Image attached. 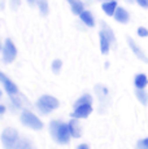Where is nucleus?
<instances>
[{
    "instance_id": "13",
    "label": "nucleus",
    "mask_w": 148,
    "mask_h": 149,
    "mask_svg": "<svg viewBox=\"0 0 148 149\" xmlns=\"http://www.w3.org/2000/svg\"><path fill=\"white\" fill-rule=\"evenodd\" d=\"M79 17H81V21L84 22L87 26H90V27L95 26V19H94L92 14H91V12H89V10H83V12L79 14Z\"/></svg>"
},
{
    "instance_id": "14",
    "label": "nucleus",
    "mask_w": 148,
    "mask_h": 149,
    "mask_svg": "<svg viewBox=\"0 0 148 149\" xmlns=\"http://www.w3.org/2000/svg\"><path fill=\"white\" fill-rule=\"evenodd\" d=\"M69 131H70V135L73 137H81V128L78 126V122L75 119H72L69 123Z\"/></svg>"
},
{
    "instance_id": "23",
    "label": "nucleus",
    "mask_w": 148,
    "mask_h": 149,
    "mask_svg": "<svg viewBox=\"0 0 148 149\" xmlns=\"http://www.w3.org/2000/svg\"><path fill=\"white\" fill-rule=\"evenodd\" d=\"M138 35L140 36V38H146V36H148V29H146V27H138Z\"/></svg>"
},
{
    "instance_id": "18",
    "label": "nucleus",
    "mask_w": 148,
    "mask_h": 149,
    "mask_svg": "<svg viewBox=\"0 0 148 149\" xmlns=\"http://www.w3.org/2000/svg\"><path fill=\"white\" fill-rule=\"evenodd\" d=\"M70 8H72V12L74 14H78V16L84 10L83 9V8H84L83 7V3H82L81 0H79V1H77V3H74V4H72V5H70Z\"/></svg>"
},
{
    "instance_id": "30",
    "label": "nucleus",
    "mask_w": 148,
    "mask_h": 149,
    "mask_svg": "<svg viewBox=\"0 0 148 149\" xmlns=\"http://www.w3.org/2000/svg\"><path fill=\"white\" fill-rule=\"evenodd\" d=\"M125 1H126V3H129V4H133V3L135 1V0H125Z\"/></svg>"
},
{
    "instance_id": "21",
    "label": "nucleus",
    "mask_w": 148,
    "mask_h": 149,
    "mask_svg": "<svg viewBox=\"0 0 148 149\" xmlns=\"http://www.w3.org/2000/svg\"><path fill=\"white\" fill-rule=\"evenodd\" d=\"M61 66H62L61 60H55V61L52 62V71L55 74H59L60 70H61Z\"/></svg>"
},
{
    "instance_id": "26",
    "label": "nucleus",
    "mask_w": 148,
    "mask_h": 149,
    "mask_svg": "<svg viewBox=\"0 0 148 149\" xmlns=\"http://www.w3.org/2000/svg\"><path fill=\"white\" fill-rule=\"evenodd\" d=\"M78 149H89V147H87L86 144H82V145H79Z\"/></svg>"
},
{
    "instance_id": "10",
    "label": "nucleus",
    "mask_w": 148,
    "mask_h": 149,
    "mask_svg": "<svg viewBox=\"0 0 148 149\" xmlns=\"http://www.w3.org/2000/svg\"><path fill=\"white\" fill-rule=\"evenodd\" d=\"M101 8L105 12L107 16H114V12L117 9V1L116 0H112V1H105L101 4Z\"/></svg>"
},
{
    "instance_id": "27",
    "label": "nucleus",
    "mask_w": 148,
    "mask_h": 149,
    "mask_svg": "<svg viewBox=\"0 0 148 149\" xmlns=\"http://www.w3.org/2000/svg\"><path fill=\"white\" fill-rule=\"evenodd\" d=\"M5 111V107H3V105H0V114H3Z\"/></svg>"
},
{
    "instance_id": "16",
    "label": "nucleus",
    "mask_w": 148,
    "mask_h": 149,
    "mask_svg": "<svg viewBox=\"0 0 148 149\" xmlns=\"http://www.w3.org/2000/svg\"><path fill=\"white\" fill-rule=\"evenodd\" d=\"M135 96H136L138 101L140 102L142 105H147V104H148V93H147L144 90H139V88H136Z\"/></svg>"
},
{
    "instance_id": "9",
    "label": "nucleus",
    "mask_w": 148,
    "mask_h": 149,
    "mask_svg": "<svg viewBox=\"0 0 148 149\" xmlns=\"http://www.w3.org/2000/svg\"><path fill=\"white\" fill-rule=\"evenodd\" d=\"M113 17H114V19L117 22H119V24H127L129 19H130L129 12H127L125 8H122V7H117V9H116L114 16Z\"/></svg>"
},
{
    "instance_id": "6",
    "label": "nucleus",
    "mask_w": 148,
    "mask_h": 149,
    "mask_svg": "<svg viewBox=\"0 0 148 149\" xmlns=\"http://www.w3.org/2000/svg\"><path fill=\"white\" fill-rule=\"evenodd\" d=\"M0 82L3 83V86H4L5 91L8 92V95H17L18 93V88H17V86L10 81L9 78H8L5 74H3L1 71H0Z\"/></svg>"
},
{
    "instance_id": "32",
    "label": "nucleus",
    "mask_w": 148,
    "mask_h": 149,
    "mask_svg": "<svg viewBox=\"0 0 148 149\" xmlns=\"http://www.w3.org/2000/svg\"><path fill=\"white\" fill-rule=\"evenodd\" d=\"M0 97H1V91H0Z\"/></svg>"
},
{
    "instance_id": "1",
    "label": "nucleus",
    "mask_w": 148,
    "mask_h": 149,
    "mask_svg": "<svg viewBox=\"0 0 148 149\" xmlns=\"http://www.w3.org/2000/svg\"><path fill=\"white\" fill-rule=\"evenodd\" d=\"M50 131L51 135H52L53 140H56L60 144H66L69 141L70 131H69V125H65V123H59L56 121H52L50 125Z\"/></svg>"
},
{
    "instance_id": "17",
    "label": "nucleus",
    "mask_w": 148,
    "mask_h": 149,
    "mask_svg": "<svg viewBox=\"0 0 148 149\" xmlns=\"http://www.w3.org/2000/svg\"><path fill=\"white\" fill-rule=\"evenodd\" d=\"M91 102H92V97H91L90 95H83V96L79 97V99L75 101L74 108L79 107V105H83V104H91Z\"/></svg>"
},
{
    "instance_id": "25",
    "label": "nucleus",
    "mask_w": 148,
    "mask_h": 149,
    "mask_svg": "<svg viewBox=\"0 0 148 149\" xmlns=\"http://www.w3.org/2000/svg\"><path fill=\"white\" fill-rule=\"evenodd\" d=\"M10 1H12V8L13 9H16V8L20 5V0H10Z\"/></svg>"
},
{
    "instance_id": "29",
    "label": "nucleus",
    "mask_w": 148,
    "mask_h": 149,
    "mask_svg": "<svg viewBox=\"0 0 148 149\" xmlns=\"http://www.w3.org/2000/svg\"><path fill=\"white\" fill-rule=\"evenodd\" d=\"M27 3H29V4H30V5H33V4H34V3H35V0H27Z\"/></svg>"
},
{
    "instance_id": "20",
    "label": "nucleus",
    "mask_w": 148,
    "mask_h": 149,
    "mask_svg": "<svg viewBox=\"0 0 148 149\" xmlns=\"http://www.w3.org/2000/svg\"><path fill=\"white\" fill-rule=\"evenodd\" d=\"M38 7H39V10L43 16H47L48 14V1L47 0H39L38 1Z\"/></svg>"
},
{
    "instance_id": "22",
    "label": "nucleus",
    "mask_w": 148,
    "mask_h": 149,
    "mask_svg": "<svg viewBox=\"0 0 148 149\" xmlns=\"http://www.w3.org/2000/svg\"><path fill=\"white\" fill-rule=\"evenodd\" d=\"M138 149H148V137L138 141Z\"/></svg>"
},
{
    "instance_id": "24",
    "label": "nucleus",
    "mask_w": 148,
    "mask_h": 149,
    "mask_svg": "<svg viewBox=\"0 0 148 149\" xmlns=\"http://www.w3.org/2000/svg\"><path fill=\"white\" fill-rule=\"evenodd\" d=\"M136 3H138L139 7L144 8V9H148V0H135Z\"/></svg>"
},
{
    "instance_id": "7",
    "label": "nucleus",
    "mask_w": 148,
    "mask_h": 149,
    "mask_svg": "<svg viewBox=\"0 0 148 149\" xmlns=\"http://www.w3.org/2000/svg\"><path fill=\"white\" fill-rule=\"evenodd\" d=\"M92 111V107L91 104H83L75 108V110L72 113L73 118H87Z\"/></svg>"
},
{
    "instance_id": "3",
    "label": "nucleus",
    "mask_w": 148,
    "mask_h": 149,
    "mask_svg": "<svg viewBox=\"0 0 148 149\" xmlns=\"http://www.w3.org/2000/svg\"><path fill=\"white\" fill-rule=\"evenodd\" d=\"M59 105H60L59 100L56 99V97L50 96V95L42 96L40 99L38 100V102H36V107H38V109L43 114H48L51 110H53V109H57Z\"/></svg>"
},
{
    "instance_id": "8",
    "label": "nucleus",
    "mask_w": 148,
    "mask_h": 149,
    "mask_svg": "<svg viewBox=\"0 0 148 149\" xmlns=\"http://www.w3.org/2000/svg\"><path fill=\"white\" fill-rule=\"evenodd\" d=\"M127 43H129V47H130V49L133 51V53L135 54V56L138 57L139 60H142L143 62H146V64H147V62H148V58H147L146 53H144L143 51L140 49V47H139V45L136 44V43L134 42L131 38H127Z\"/></svg>"
},
{
    "instance_id": "11",
    "label": "nucleus",
    "mask_w": 148,
    "mask_h": 149,
    "mask_svg": "<svg viewBox=\"0 0 148 149\" xmlns=\"http://www.w3.org/2000/svg\"><path fill=\"white\" fill-rule=\"evenodd\" d=\"M99 38H100V51L103 54H107L109 52V48H110V42L109 39L107 38V35L103 33V31H100V34H99Z\"/></svg>"
},
{
    "instance_id": "5",
    "label": "nucleus",
    "mask_w": 148,
    "mask_h": 149,
    "mask_svg": "<svg viewBox=\"0 0 148 149\" xmlns=\"http://www.w3.org/2000/svg\"><path fill=\"white\" fill-rule=\"evenodd\" d=\"M3 56H4V61L7 64L15 61L16 56H17V49L13 44V42L10 39H7L4 43V48H3Z\"/></svg>"
},
{
    "instance_id": "15",
    "label": "nucleus",
    "mask_w": 148,
    "mask_h": 149,
    "mask_svg": "<svg viewBox=\"0 0 148 149\" xmlns=\"http://www.w3.org/2000/svg\"><path fill=\"white\" fill-rule=\"evenodd\" d=\"M101 31H103L105 35H107V38L109 39V42L114 44V43H116V36H114V34H113L112 29L108 26L105 22H101Z\"/></svg>"
},
{
    "instance_id": "28",
    "label": "nucleus",
    "mask_w": 148,
    "mask_h": 149,
    "mask_svg": "<svg viewBox=\"0 0 148 149\" xmlns=\"http://www.w3.org/2000/svg\"><path fill=\"white\" fill-rule=\"evenodd\" d=\"M77 1H79V0H68V3H69L70 5L74 4V3H77Z\"/></svg>"
},
{
    "instance_id": "12",
    "label": "nucleus",
    "mask_w": 148,
    "mask_h": 149,
    "mask_svg": "<svg viewBox=\"0 0 148 149\" xmlns=\"http://www.w3.org/2000/svg\"><path fill=\"white\" fill-rule=\"evenodd\" d=\"M134 84H135V87L139 88V90H144L148 84L147 75L146 74H138V75H135V78H134Z\"/></svg>"
},
{
    "instance_id": "31",
    "label": "nucleus",
    "mask_w": 148,
    "mask_h": 149,
    "mask_svg": "<svg viewBox=\"0 0 148 149\" xmlns=\"http://www.w3.org/2000/svg\"><path fill=\"white\" fill-rule=\"evenodd\" d=\"M105 1H112V0H105Z\"/></svg>"
},
{
    "instance_id": "33",
    "label": "nucleus",
    "mask_w": 148,
    "mask_h": 149,
    "mask_svg": "<svg viewBox=\"0 0 148 149\" xmlns=\"http://www.w3.org/2000/svg\"><path fill=\"white\" fill-rule=\"evenodd\" d=\"M0 49H1V45H0Z\"/></svg>"
},
{
    "instance_id": "2",
    "label": "nucleus",
    "mask_w": 148,
    "mask_h": 149,
    "mask_svg": "<svg viewBox=\"0 0 148 149\" xmlns=\"http://www.w3.org/2000/svg\"><path fill=\"white\" fill-rule=\"evenodd\" d=\"M1 143L4 149H16L18 144V134L15 128L8 127L1 134Z\"/></svg>"
},
{
    "instance_id": "4",
    "label": "nucleus",
    "mask_w": 148,
    "mask_h": 149,
    "mask_svg": "<svg viewBox=\"0 0 148 149\" xmlns=\"http://www.w3.org/2000/svg\"><path fill=\"white\" fill-rule=\"evenodd\" d=\"M21 122L24 126L33 128V130H42L43 128V123L39 121L38 117L34 116L31 111H24L21 114Z\"/></svg>"
},
{
    "instance_id": "19",
    "label": "nucleus",
    "mask_w": 148,
    "mask_h": 149,
    "mask_svg": "<svg viewBox=\"0 0 148 149\" xmlns=\"http://www.w3.org/2000/svg\"><path fill=\"white\" fill-rule=\"evenodd\" d=\"M16 149H35V148L33 147V144H31L29 140L22 139V140H20V141H18Z\"/></svg>"
}]
</instances>
